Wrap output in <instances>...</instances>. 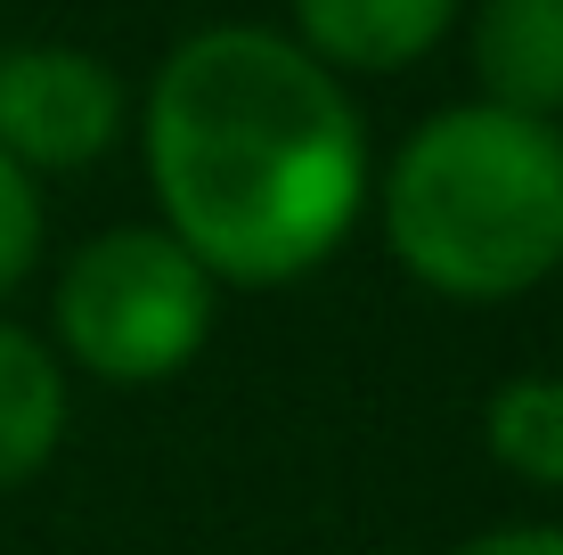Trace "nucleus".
I'll use <instances>...</instances> for the list:
<instances>
[{
  "instance_id": "423d86ee",
  "label": "nucleus",
  "mask_w": 563,
  "mask_h": 555,
  "mask_svg": "<svg viewBox=\"0 0 563 555\" xmlns=\"http://www.w3.org/2000/svg\"><path fill=\"white\" fill-rule=\"evenodd\" d=\"M465 42H474L482 107L563 123V0H482Z\"/></svg>"
},
{
  "instance_id": "39448f33",
  "label": "nucleus",
  "mask_w": 563,
  "mask_h": 555,
  "mask_svg": "<svg viewBox=\"0 0 563 555\" xmlns=\"http://www.w3.org/2000/svg\"><path fill=\"white\" fill-rule=\"evenodd\" d=\"M465 0H286L295 42L327 74H400L450 42Z\"/></svg>"
},
{
  "instance_id": "9b49d317",
  "label": "nucleus",
  "mask_w": 563,
  "mask_h": 555,
  "mask_svg": "<svg viewBox=\"0 0 563 555\" xmlns=\"http://www.w3.org/2000/svg\"><path fill=\"white\" fill-rule=\"evenodd\" d=\"M555 131H563V123H555Z\"/></svg>"
},
{
  "instance_id": "0eeeda50",
  "label": "nucleus",
  "mask_w": 563,
  "mask_h": 555,
  "mask_svg": "<svg viewBox=\"0 0 563 555\" xmlns=\"http://www.w3.org/2000/svg\"><path fill=\"white\" fill-rule=\"evenodd\" d=\"M66 442V368L42 335L0 319V499L49 466Z\"/></svg>"
},
{
  "instance_id": "7ed1b4c3",
  "label": "nucleus",
  "mask_w": 563,
  "mask_h": 555,
  "mask_svg": "<svg viewBox=\"0 0 563 555\" xmlns=\"http://www.w3.org/2000/svg\"><path fill=\"white\" fill-rule=\"evenodd\" d=\"M212 302H221V286L188 262V245L172 229L123 221L74 245V262L57 270L49 328H57V352L82 376L131 392V385L180 376L205 352Z\"/></svg>"
},
{
  "instance_id": "1a4fd4ad",
  "label": "nucleus",
  "mask_w": 563,
  "mask_h": 555,
  "mask_svg": "<svg viewBox=\"0 0 563 555\" xmlns=\"http://www.w3.org/2000/svg\"><path fill=\"white\" fill-rule=\"evenodd\" d=\"M42 237H49L42 180H33L25 164H9V156H0V302H9L33 270H42Z\"/></svg>"
},
{
  "instance_id": "f03ea898",
  "label": "nucleus",
  "mask_w": 563,
  "mask_h": 555,
  "mask_svg": "<svg viewBox=\"0 0 563 555\" xmlns=\"http://www.w3.org/2000/svg\"><path fill=\"white\" fill-rule=\"evenodd\" d=\"M384 237L441 302H515L563 270V131L507 107H441L384 171Z\"/></svg>"
},
{
  "instance_id": "f257e3e1",
  "label": "nucleus",
  "mask_w": 563,
  "mask_h": 555,
  "mask_svg": "<svg viewBox=\"0 0 563 555\" xmlns=\"http://www.w3.org/2000/svg\"><path fill=\"white\" fill-rule=\"evenodd\" d=\"M147 188L212 286H295L367 213V123L352 90L269 25H205L155 66L140 107Z\"/></svg>"
},
{
  "instance_id": "9d476101",
  "label": "nucleus",
  "mask_w": 563,
  "mask_h": 555,
  "mask_svg": "<svg viewBox=\"0 0 563 555\" xmlns=\"http://www.w3.org/2000/svg\"><path fill=\"white\" fill-rule=\"evenodd\" d=\"M450 555H563V531L555 523H515V531H482Z\"/></svg>"
},
{
  "instance_id": "6e6552de",
  "label": "nucleus",
  "mask_w": 563,
  "mask_h": 555,
  "mask_svg": "<svg viewBox=\"0 0 563 555\" xmlns=\"http://www.w3.org/2000/svg\"><path fill=\"white\" fill-rule=\"evenodd\" d=\"M490 457L531 490H563V376H507L482 409Z\"/></svg>"
},
{
  "instance_id": "20e7f679",
  "label": "nucleus",
  "mask_w": 563,
  "mask_h": 555,
  "mask_svg": "<svg viewBox=\"0 0 563 555\" xmlns=\"http://www.w3.org/2000/svg\"><path fill=\"white\" fill-rule=\"evenodd\" d=\"M131 90L99 49L74 42H16L0 49V156L42 171H90L123 140Z\"/></svg>"
}]
</instances>
